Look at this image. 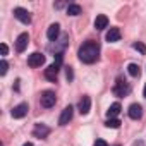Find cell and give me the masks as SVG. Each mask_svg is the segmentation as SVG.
Returning a JSON list of instances; mask_svg holds the SVG:
<instances>
[{"label":"cell","mask_w":146,"mask_h":146,"mask_svg":"<svg viewBox=\"0 0 146 146\" xmlns=\"http://www.w3.org/2000/svg\"><path fill=\"white\" fill-rule=\"evenodd\" d=\"M78 57L84 64H95L100 58V43L98 41H84L79 46Z\"/></svg>","instance_id":"1"},{"label":"cell","mask_w":146,"mask_h":146,"mask_svg":"<svg viewBox=\"0 0 146 146\" xmlns=\"http://www.w3.org/2000/svg\"><path fill=\"white\" fill-rule=\"evenodd\" d=\"M67 41H69V36H67V35H62L60 40H55V41L48 46V50H50V52H55V55H57V53H64V50H65V46H67Z\"/></svg>","instance_id":"2"},{"label":"cell","mask_w":146,"mask_h":146,"mask_svg":"<svg viewBox=\"0 0 146 146\" xmlns=\"http://www.w3.org/2000/svg\"><path fill=\"white\" fill-rule=\"evenodd\" d=\"M112 91H113L115 96H125V95H129L131 86H129V83H125L124 79H117V83H115V86H113Z\"/></svg>","instance_id":"3"},{"label":"cell","mask_w":146,"mask_h":146,"mask_svg":"<svg viewBox=\"0 0 146 146\" xmlns=\"http://www.w3.org/2000/svg\"><path fill=\"white\" fill-rule=\"evenodd\" d=\"M55 102H57V96H55L53 91H43V93H41L40 103H41L43 108H52V107L55 105Z\"/></svg>","instance_id":"4"},{"label":"cell","mask_w":146,"mask_h":146,"mask_svg":"<svg viewBox=\"0 0 146 146\" xmlns=\"http://www.w3.org/2000/svg\"><path fill=\"white\" fill-rule=\"evenodd\" d=\"M14 17L17 21H21L23 24H29L31 23V14L26 9H23V7H16L14 9Z\"/></svg>","instance_id":"5"},{"label":"cell","mask_w":146,"mask_h":146,"mask_svg":"<svg viewBox=\"0 0 146 146\" xmlns=\"http://www.w3.org/2000/svg\"><path fill=\"white\" fill-rule=\"evenodd\" d=\"M43 64H45V55L40 53V52L31 53L29 58H28V65H29V67H41Z\"/></svg>","instance_id":"6"},{"label":"cell","mask_w":146,"mask_h":146,"mask_svg":"<svg viewBox=\"0 0 146 146\" xmlns=\"http://www.w3.org/2000/svg\"><path fill=\"white\" fill-rule=\"evenodd\" d=\"M72 115H74V108H72L70 105H69V107H65V108L62 110L60 117H58V125H67V124L70 122Z\"/></svg>","instance_id":"7"},{"label":"cell","mask_w":146,"mask_h":146,"mask_svg":"<svg viewBox=\"0 0 146 146\" xmlns=\"http://www.w3.org/2000/svg\"><path fill=\"white\" fill-rule=\"evenodd\" d=\"M28 43H29V35L28 33H21L17 36V40H16V50H17V53H23L26 50Z\"/></svg>","instance_id":"8"},{"label":"cell","mask_w":146,"mask_h":146,"mask_svg":"<svg viewBox=\"0 0 146 146\" xmlns=\"http://www.w3.org/2000/svg\"><path fill=\"white\" fill-rule=\"evenodd\" d=\"M48 134H50V127L48 125H45V124H35V129H33V136L35 137L45 139Z\"/></svg>","instance_id":"9"},{"label":"cell","mask_w":146,"mask_h":146,"mask_svg":"<svg viewBox=\"0 0 146 146\" xmlns=\"http://www.w3.org/2000/svg\"><path fill=\"white\" fill-rule=\"evenodd\" d=\"M28 110H29V107H28V103L26 102H23V103H19V105H16L14 108H12V117L14 119H23L26 113H28Z\"/></svg>","instance_id":"10"},{"label":"cell","mask_w":146,"mask_h":146,"mask_svg":"<svg viewBox=\"0 0 146 146\" xmlns=\"http://www.w3.org/2000/svg\"><path fill=\"white\" fill-rule=\"evenodd\" d=\"M78 108H79L81 115H86V113L90 112V108H91V98L84 95V96L79 100V105H78Z\"/></svg>","instance_id":"11"},{"label":"cell","mask_w":146,"mask_h":146,"mask_svg":"<svg viewBox=\"0 0 146 146\" xmlns=\"http://www.w3.org/2000/svg\"><path fill=\"white\" fill-rule=\"evenodd\" d=\"M58 67H60V65L52 64L50 67L45 69V78H46L48 81H55V79H57V76H58Z\"/></svg>","instance_id":"12"},{"label":"cell","mask_w":146,"mask_h":146,"mask_svg":"<svg viewBox=\"0 0 146 146\" xmlns=\"http://www.w3.org/2000/svg\"><path fill=\"white\" fill-rule=\"evenodd\" d=\"M141 115H143V107H141L139 103H132V105L129 107V117L134 119V120H139Z\"/></svg>","instance_id":"13"},{"label":"cell","mask_w":146,"mask_h":146,"mask_svg":"<svg viewBox=\"0 0 146 146\" xmlns=\"http://www.w3.org/2000/svg\"><path fill=\"white\" fill-rule=\"evenodd\" d=\"M58 35H60V26L55 23V24H52V26L48 28L46 36H48V40H50V41H55V40H58Z\"/></svg>","instance_id":"14"},{"label":"cell","mask_w":146,"mask_h":146,"mask_svg":"<svg viewBox=\"0 0 146 146\" xmlns=\"http://www.w3.org/2000/svg\"><path fill=\"white\" fill-rule=\"evenodd\" d=\"M105 38H107L108 43H115V41H119V40H120V29H119V28H110Z\"/></svg>","instance_id":"15"},{"label":"cell","mask_w":146,"mask_h":146,"mask_svg":"<svg viewBox=\"0 0 146 146\" xmlns=\"http://www.w3.org/2000/svg\"><path fill=\"white\" fill-rule=\"evenodd\" d=\"M95 28H96L98 31H102V29L108 28V17H107V16H103V14L96 16V19H95Z\"/></svg>","instance_id":"16"},{"label":"cell","mask_w":146,"mask_h":146,"mask_svg":"<svg viewBox=\"0 0 146 146\" xmlns=\"http://www.w3.org/2000/svg\"><path fill=\"white\" fill-rule=\"evenodd\" d=\"M119 113H120V103L115 102V103H112V105L108 107V110H107V117H108V119H115Z\"/></svg>","instance_id":"17"},{"label":"cell","mask_w":146,"mask_h":146,"mask_svg":"<svg viewBox=\"0 0 146 146\" xmlns=\"http://www.w3.org/2000/svg\"><path fill=\"white\" fill-rule=\"evenodd\" d=\"M67 14L69 16H79L81 14V5H78V4H69L67 5Z\"/></svg>","instance_id":"18"},{"label":"cell","mask_w":146,"mask_h":146,"mask_svg":"<svg viewBox=\"0 0 146 146\" xmlns=\"http://www.w3.org/2000/svg\"><path fill=\"white\" fill-rule=\"evenodd\" d=\"M127 72H129L132 78H139V74H141V70H139V65H137V64H129Z\"/></svg>","instance_id":"19"},{"label":"cell","mask_w":146,"mask_h":146,"mask_svg":"<svg viewBox=\"0 0 146 146\" xmlns=\"http://www.w3.org/2000/svg\"><path fill=\"white\" fill-rule=\"evenodd\" d=\"M120 120L119 119H108L107 122H105V127H108V129H119L120 127Z\"/></svg>","instance_id":"20"},{"label":"cell","mask_w":146,"mask_h":146,"mask_svg":"<svg viewBox=\"0 0 146 146\" xmlns=\"http://www.w3.org/2000/svg\"><path fill=\"white\" fill-rule=\"evenodd\" d=\"M132 48H134V50H137V52H141L143 55H146V45H144V43L136 41V43H132Z\"/></svg>","instance_id":"21"},{"label":"cell","mask_w":146,"mask_h":146,"mask_svg":"<svg viewBox=\"0 0 146 146\" xmlns=\"http://www.w3.org/2000/svg\"><path fill=\"white\" fill-rule=\"evenodd\" d=\"M7 70H9V64L2 58V62H0V76H5Z\"/></svg>","instance_id":"22"},{"label":"cell","mask_w":146,"mask_h":146,"mask_svg":"<svg viewBox=\"0 0 146 146\" xmlns=\"http://www.w3.org/2000/svg\"><path fill=\"white\" fill-rule=\"evenodd\" d=\"M65 76H67V81L69 83L74 79V70H72V67H65Z\"/></svg>","instance_id":"23"},{"label":"cell","mask_w":146,"mask_h":146,"mask_svg":"<svg viewBox=\"0 0 146 146\" xmlns=\"http://www.w3.org/2000/svg\"><path fill=\"white\" fill-rule=\"evenodd\" d=\"M0 50H2V57H5V55L9 53V46H7L5 43H2V45H0Z\"/></svg>","instance_id":"24"},{"label":"cell","mask_w":146,"mask_h":146,"mask_svg":"<svg viewBox=\"0 0 146 146\" xmlns=\"http://www.w3.org/2000/svg\"><path fill=\"white\" fill-rule=\"evenodd\" d=\"M62 58H64V53H57V55H55V62H53V64L60 65V64H62Z\"/></svg>","instance_id":"25"},{"label":"cell","mask_w":146,"mask_h":146,"mask_svg":"<svg viewBox=\"0 0 146 146\" xmlns=\"http://www.w3.org/2000/svg\"><path fill=\"white\" fill-rule=\"evenodd\" d=\"M95 146H108V144H107L105 139H96V141H95Z\"/></svg>","instance_id":"26"},{"label":"cell","mask_w":146,"mask_h":146,"mask_svg":"<svg viewBox=\"0 0 146 146\" xmlns=\"http://www.w3.org/2000/svg\"><path fill=\"white\" fill-rule=\"evenodd\" d=\"M143 96L146 98V84H144V90H143Z\"/></svg>","instance_id":"27"},{"label":"cell","mask_w":146,"mask_h":146,"mask_svg":"<svg viewBox=\"0 0 146 146\" xmlns=\"http://www.w3.org/2000/svg\"><path fill=\"white\" fill-rule=\"evenodd\" d=\"M23 146H33V143H24Z\"/></svg>","instance_id":"28"},{"label":"cell","mask_w":146,"mask_h":146,"mask_svg":"<svg viewBox=\"0 0 146 146\" xmlns=\"http://www.w3.org/2000/svg\"><path fill=\"white\" fill-rule=\"evenodd\" d=\"M117 146H119V144H117Z\"/></svg>","instance_id":"29"}]
</instances>
